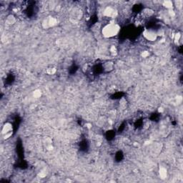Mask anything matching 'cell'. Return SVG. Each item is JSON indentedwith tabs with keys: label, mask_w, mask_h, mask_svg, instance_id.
<instances>
[{
	"label": "cell",
	"mask_w": 183,
	"mask_h": 183,
	"mask_svg": "<svg viewBox=\"0 0 183 183\" xmlns=\"http://www.w3.org/2000/svg\"><path fill=\"white\" fill-rule=\"evenodd\" d=\"M120 27L115 24H109L105 26L103 30V33L105 36L112 37L118 34Z\"/></svg>",
	"instance_id": "obj_1"
},
{
	"label": "cell",
	"mask_w": 183,
	"mask_h": 183,
	"mask_svg": "<svg viewBox=\"0 0 183 183\" xmlns=\"http://www.w3.org/2000/svg\"><path fill=\"white\" fill-rule=\"evenodd\" d=\"M144 36L145 38H147V39L149 41H154L157 38V34L155 32L152 31V30H147L144 32Z\"/></svg>",
	"instance_id": "obj_2"
},
{
	"label": "cell",
	"mask_w": 183,
	"mask_h": 183,
	"mask_svg": "<svg viewBox=\"0 0 183 183\" xmlns=\"http://www.w3.org/2000/svg\"><path fill=\"white\" fill-rule=\"evenodd\" d=\"M11 129H12L11 125L6 124L2 129V134L8 135L9 134H10V132L11 131Z\"/></svg>",
	"instance_id": "obj_3"
}]
</instances>
